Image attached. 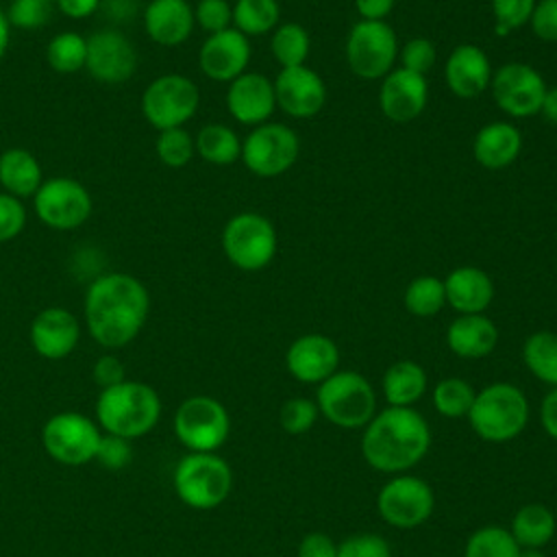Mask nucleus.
Instances as JSON below:
<instances>
[{"label":"nucleus","instance_id":"4","mask_svg":"<svg viewBox=\"0 0 557 557\" xmlns=\"http://www.w3.org/2000/svg\"><path fill=\"white\" fill-rule=\"evenodd\" d=\"M529 418L524 394L511 383H492L483 387L468 411L470 426L485 442H507L516 437Z\"/></svg>","mask_w":557,"mask_h":557},{"label":"nucleus","instance_id":"1","mask_svg":"<svg viewBox=\"0 0 557 557\" xmlns=\"http://www.w3.org/2000/svg\"><path fill=\"white\" fill-rule=\"evenodd\" d=\"M150 294L146 285L128 272H104L96 276L83 302L87 331L102 348L131 344L146 324Z\"/></svg>","mask_w":557,"mask_h":557},{"label":"nucleus","instance_id":"53","mask_svg":"<svg viewBox=\"0 0 557 557\" xmlns=\"http://www.w3.org/2000/svg\"><path fill=\"white\" fill-rule=\"evenodd\" d=\"M396 0H355V9L361 15V20H374V22H385Z\"/></svg>","mask_w":557,"mask_h":557},{"label":"nucleus","instance_id":"2","mask_svg":"<svg viewBox=\"0 0 557 557\" xmlns=\"http://www.w3.org/2000/svg\"><path fill=\"white\" fill-rule=\"evenodd\" d=\"M426 420L411 407H387L368 422L361 437L366 461L381 472H398L416 466L429 450Z\"/></svg>","mask_w":557,"mask_h":557},{"label":"nucleus","instance_id":"41","mask_svg":"<svg viewBox=\"0 0 557 557\" xmlns=\"http://www.w3.org/2000/svg\"><path fill=\"white\" fill-rule=\"evenodd\" d=\"M398 59H400V67L424 76L435 65L437 50L431 39L413 37V39L405 41L403 48H398Z\"/></svg>","mask_w":557,"mask_h":557},{"label":"nucleus","instance_id":"15","mask_svg":"<svg viewBox=\"0 0 557 557\" xmlns=\"http://www.w3.org/2000/svg\"><path fill=\"white\" fill-rule=\"evenodd\" d=\"M85 70L102 85L126 83L137 70V50L117 28H100L87 37Z\"/></svg>","mask_w":557,"mask_h":557},{"label":"nucleus","instance_id":"48","mask_svg":"<svg viewBox=\"0 0 557 557\" xmlns=\"http://www.w3.org/2000/svg\"><path fill=\"white\" fill-rule=\"evenodd\" d=\"M533 33L544 41H557V0H540L529 20Z\"/></svg>","mask_w":557,"mask_h":557},{"label":"nucleus","instance_id":"54","mask_svg":"<svg viewBox=\"0 0 557 557\" xmlns=\"http://www.w3.org/2000/svg\"><path fill=\"white\" fill-rule=\"evenodd\" d=\"M540 420H542V426L544 431L557 440V387L550 389L544 400H542V407H540Z\"/></svg>","mask_w":557,"mask_h":557},{"label":"nucleus","instance_id":"51","mask_svg":"<svg viewBox=\"0 0 557 557\" xmlns=\"http://www.w3.org/2000/svg\"><path fill=\"white\" fill-rule=\"evenodd\" d=\"M102 15L115 24L128 22L137 13V0H100Z\"/></svg>","mask_w":557,"mask_h":557},{"label":"nucleus","instance_id":"36","mask_svg":"<svg viewBox=\"0 0 557 557\" xmlns=\"http://www.w3.org/2000/svg\"><path fill=\"white\" fill-rule=\"evenodd\" d=\"M446 302L444 281L433 274L416 276L405 289V307L418 318L435 315Z\"/></svg>","mask_w":557,"mask_h":557},{"label":"nucleus","instance_id":"47","mask_svg":"<svg viewBox=\"0 0 557 557\" xmlns=\"http://www.w3.org/2000/svg\"><path fill=\"white\" fill-rule=\"evenodd\" d=\"M337 557H392L389 544L374 533L350 535L337 546Z\"/></svg>","mask_w":557,"mask_h":557},{"label":"nucleus","instance_id":"56","mask_svg":"<svg viewBox=\"0 0 557 557\" xmlns=\"http://www.w3.org/2000/svg\"><path fill=\"white\" fill-rule=\"evenodd\" d=\"M9 41H11V24H9L7 11L0 9V61H2L4 54H7Z\"/></svg>","mask_w":557,"mask_h":557},{"label":"nucleus","instance_id":"19","mask_svg":"<svg viewBox=\"0 0 557 557\" xmlns=\"http://www.w3.org/2000/svg\"><path fill=\"white\" fill-rule=\"evenodd\" d=\"M426 102L429 85L422 74L394 67L387 76L381 78L379 107L387 120L400 124L411 122L426 109Z\"/></svg>","mask_w":557,"mask_h":557},{"label":"nucleus","instance_id":"22","mask_svg":"<svg viewBox=\"0 0 557 557\" xmlns=\"http://www.w3.org/2000/svg\"><path fill=\"white\" fill-rule=\"evenodd\" d=\"M287 370L302 383H322L339 366L337 344L320 333H307L292 342L285 355Z\"/></svg>","mask_w":557,"mask_h":557},{"label":"nucleus","instance_id":"14","mask_svg":"<svg viewBox=\"0 0 557 557\" xmlns=\"http://www.w3.org/2000/svg\"><path fill=\"white\" fill-rule=\"evenodd\" d=\"M490 89L500 111L511 117H529L540 113L548 87L535 67L522 61H509L492 74Z\"/></svg>","mask_w":557,"mask_h":557},{"label":"nucleus","instance_id":"25","mask_svg":"<svg viewBox=\"0 0 557 557\" xmlns=\"http://www.w3.org/2000/svg\"><path fill=\"white\" fill-rule=\"evenodd\" d=\"M446 302L459 313H483L494 298L490 274L476 265H459L444 278Z\"/></svg>","mask_w":557,"mask_h":557},{"label":"nucleus","instance_id":"50","mask_svg":"<svg viewBox=\"0 0 557 557\" xmlns=\"http://www.w3.org/2000/svg\"><path fill=\"white\" fill-rule=\"evenodd\" d=\"M298 557H337V546L324 533H309L298 546Z\"/></svg>","mask_w":557,"mask_h":557},{"label":"nucleus","instance_id":"46","mask_svg":"<svg viewBox=\"0 0 557 557\" xmlns=\"http://www.w3.org/2000/svg\"><path fill=\"white\" fill-rule=\"evenodd\" d=\"M26 226V207L20 198L0 191V244L15 239Z\"/></svg>","mask_w":557,"mask_h":557},{"label":"nucleus","instance_id":"42","mask_svg":"<svg viewBox=\"0 0 557 557\" xmlns=\"http://www.w3.org/2000/svg\"><path fill=\"white\" fill-rule=\"evenodd\" d=\"M194 22L209 35L226 30L233 24V7L226 0H198Z\"/></svg>","mask_w":557,"mask_h":557},{"label":"nucleus","instance_id":"20","mask_svg":"<svg viewBox=\"0 0 557 557\" xmlns=\"http://www.w3.org/2000/svg\"><path fill=\"white\" fill-rule=\"evenodd\" d=\"M28 339L39 357L65 359L81 339V324L65 307H46L33 318Z\"/></svg>","mask_w":557,"mask_h":557},{"label":"nucleus","instance_id":"43","mask_svg":"<svg viewBox=\"0 0 557 557\" xmlns=\"http://www.w3.org/2000/svg\"><path fill=\"white\" fill-rule=\"evenodd\" d=\"M133 459V446L131 440L117 437V435H102L94 461H98L104 470H124Z\"/></svg>","mask_w":557,"mask_h":557},{"label":"nucleus","instance_id":"34","mask_svg":"<svg viewBox=\"0 0 557 557\" xmlns=\"http://www.w3.org/2000/svg\"><path fill=\"white\" fill-rule=\"evenodd\" d=\"M270 50L281 67L305 65L311 50L309 33L296 22H283L272 30Z\"/></svg>","mask_w":557,"mask_h":557},{"label":"nucleus","instance_id":"13","mask_svg":"<svg viewBox=\"0 0 557 557\" xmlns=\"http://www.w3.org/2000/svg\"><path fill=\"white\" fill-rule=\"evenodd\" d=\"M300 141L289 126L281 122H265L246 135L239 159L252 174L272 178L287 172L296 163Z\"/></svg>","mask_w":557,"mask_h":557},{"label":"nucleus","instance_id":"29","mask_svg":"<svg viewBox=\"0 0 557 557\" xmlns=\"http://www.w3.org/2000/svg\"><path fill=\"white\" fill-rule=\"evenodd\" d=\"M426 389V372L416 361H396L383 376V392L389 407H409Z\"/></svg>","mask_w":557,"mask_h":557},{"label":"nucleus","instance_id":"31","mask_svg":"<svg viewBox=\"0 0 557 557\" xmlns=\"http://www.w3.org/2000/svg\"><path fill=\"white\" fill-rule=\"evenodd\" d=\"M196 152L213 165H231L242 157V139L226 124H207L198 131Z\"/></svg>","mask_w":557,"mask_h":557},{"label":"nucleus","instance_id":"8","mask_svg":"<svg viewBox=\"0 0 557 557\" xmlns=\"http://www.w3.org/2000/svg\"><path fill=\"white\" fill-rule=\"evenodd\" d=\"M200 104L198 85L185 74H161L141 94V113L157 131L178 128L189 122Z\"/></svg>","mask_w":557,"mask_h":557},{"label":"nucleus","instance_id":"7","mask_svg":"<svg viewBox=\"0 0 557 557\" xmlns=\"http://www.w3.org/2000/svg\"><path fill=\"white\" fill-rule=\"evenodd\" d=\"M222 250L244 272L263 270L276 255L274 224L255 211L237 213L224 224Z\"/></svg>","mask_w":557,"mask_h":557},{"label":"nucleus","instance_id":"11","mask_svg":"<svg viewBox=\"0 0 557 557\" xmlns=\"http://www.w3.org/2000/svg\"><path fill=\"white\" fill-rule=\"evenodd\" d=\"M100 429L91 418L78 411H61L46 420L41 429V444L46 453L63 466H83L94 461Z\"/></svg>","mask_w":557,"mask_h":557},{"label":"nucleus","instance_id":"3","mask_svg":"<svg viewBox=\"0 0 557 557\" xmlns=\"http://www.w3.org/2000/svg\"><path fill=\"white\" fill-rule=\"evenodd\" d=\"M96 418L104 433L137 440L157 426L161 418V398L148 383L124 379L117 385L100 389Z\"/></svg>","mask_w":557,"mask_h":557},{"label":"nucleus","instance_id":"40","mask_svg":"<svg viewBox=\"0 0 557 557\" xmlns=\"http://www.w3.org/2000/svg\"><path fill=\"white\" fill-rule=\"evenodd\" d=\"M52 9L54 0H11L7 17L11 28L37 30L50 22Z\"/></svg>","mask_w":557,"mask_h":557},{"label":"nucleus","instance_id":"39","mask_svg":"<svg viewBox=\"0 0 557 557\" xmlns=\"http://www.w3.org/2000/svg\"><path fill=\"white\" fill-rule=\"evenodd\" d=\"M154 150L163 165L178 170L191 161V157L196 154V144H194V137L183 126H178V128L159 131Z\"/></svg>","mask_w":557,"mask_h":557},{"label":"nucleus","instance_id":"23","mask_svg":"<svg viewBox=\"0 0 557 557\" xmlns=\"http://www.w3.org/2000/svg\"><path fill=\"white\" fill-rule=\"evenodd\" d=\"M492 65L487 54L474 44H459L446 59L444 76L448 89L463 100L476 98L492 83Z\"/></svg>","mask_w":557,"mask_h":557},{"label":"nucleus","instance_id":"21","mask_svg":"<svg viewBox=\"0 0 557 557\" xmlns=\"http://www.w3.org/2000/svg\"><path fill=\"white\" fill-rule=\"evenodd\" d=\"M276 107L274 85L265 74L244 72L228 83L226 109L244 126L265 124Z\"/></svg>","mask_w":557,"mask_h":557},{"label":"nucleus","instance_id":"35","mask_svg":"<svg viewBox=\"0 0 557 557\" xmlns=\"http://www.w3.org/2000/svg\"><path fill=\"white\" fill-rule=\"evenodd\" d=\"M46 61L59 74H74L85 67L87 39L81 33H57L46 46Z\"/></svg>","mask_w":557,"mask_h":557},{"label":"nucleus","instance_id":"49","mask_svg":"<svg viewBox=\"0 0 557 557\" xmlns=\"http://www.w3.org/2000/svg\"><path fill=\"white\" fill-rule=\"evenodd\" d=\"M94 381L100 389H107L111 385H117L126 379V372H124V363L115 357V355H102L96 359L94 363Z\"/></svg>","mask_w":557,"mask_h":557},{"label":"nucleus","instance_id":"38","mask_svg":"<svg viewBox=\"0 0 557 557\" xmlns=\"http://www.w3.org/2000/svg\"><path fill=\"white\" fill-rule=\"evenodd\" d=\"M474 389L463 379H444L433 389V405L446 418L468 416L474 403Z\"/></svg>","mask_w":557,"mask_h":557},{"label":"nucleus","instance_id":"27","mask_svg":"<svg viewBox=\"0 0 557 557\" xmlns=\"http://www.w3.org/2000/svg\"><path fill=\"white\" fill-rule=\"evenodd\" d=\"M498 329L483 313H461L446 331L448 348L463 359H479L496 348Z\"/></svg>","mask_w":557,"mask_h":557},{"label":"nucleus","instance_id":"9","mask_svg":"<svg viewBox=\"0 0 557 557\" xmlns=\"http://www.w3.org/2000/svg\"><path fill=\"white\" fill-rule=\"evenodd\" d=\"M398 57V39L387 22L359 20L346 39V61L357 78L374 81L394 70Z\"/></svg>","mask_w":557,"mask_h":557},{"label":"nucleus","instance_id":"24","mask_svg":"<svg viewBox=\"0 0 557 557\" xmlns=\"http://www.w3.org/2000/svg\"><path fill=\"white\" fill-rule=\"evenodd\" d=\"M194 26V7L187 0H150L144 9L146 35L163 48L185 44Z\"/></svg>","mask_w":557,"mask_h":557},{"label":"nucleus","instance_id":"45","mask_svg":"<svg viewBox=\"0 0 557 557\" xmlns=\"http://www.w3.org/2000/svg\"><path fill=\"white\" fill-rule=\"evenodd\" d=\"M535 2L537 0H492V13L496 20V26H503L509 33L527 26L535 9Z\"/></svg>","mask_w":557,"mask_h":557},{"label":"nucleus","instance_id":"32","mask_svg":"<svg viewBox=\"0 0 557 557\" xmlns=\"http://www.w3.org/2000/svg\"><path fill=\"white\" fill-rule=\"evenodd\" d=\"M281 7L276 0H237L233 4V28L246 37L272 33L278 26Z\"/></svg>","mask_w":557,"mask_h":557},{"label":"nucleus","instance_id":"5","mask_svg":"<svg viewBox=\"0 0 557 557\" xmlns=\"http://www.w3.org/2000/svg\"><path fill=\"white\" fill-rule=\"evenodd\" d=\"M233 472L213 453H189L174 468V492L191 509H213L228 496Z\"/></svg>","mask_w":557,"mask_h":557},{"label":"nucleus","instance_id":"33","mask_svg":"<svg viewBox=\"0 0 557 557\" xmlns=\"http://www.w3.org/2000/svg\"><path fill=\"white\" fill-rule=\"evenodd\" d=\"M524 366L544 383L557 387V333L537 331L522 346Z\"/></svg>","mask_w":557,"mask_h":557},{"label":"nucleus","instance_id":"52","mask_svg":"<svg viewBox=\"0 0 557 557\" xmlns=\"http://www.w3.org/2000/svg\"><path fill=\"white\" fill-rule=\"evenodd\" d=\"M54 7L70 20H85L100 9V0H54Z\"/></svg>","mask_w":557,"mask_h":557},{"label":"nucleus","instance_id":"57","mask_svg":"<svg viewBox=\"0 0 557 557\" xmlns=\"http://www.w3.org/2000/svg\"><path fill=\"white\" fill-rule=\"evenodd\" d=\"M518 557H544V555H542L537 548H527L524 553L520 550V555H518Z\"/></svg>","mask_w":557,"mask_h":557},{"label":"nucleus","instance_id":"44","mask_svg":"<svg viewBox=\"0 0 557 557\" xmlns=\"http://www.w3.org/2000/svg\"><path fill=\"white\" fill-rule=\"evenodd\" d=\"M318 418V405L307 398H292L281 409V426L292 433L300 435L313 426Z\"/></svg>","mask_w":557,"mask_h":557},{"label":"nucleus","instance_id":"16","mask_svg":"<svg viewBox=\"0 0 557 557\" xmlns=\"http://www.w3.org/2000/svg\"><path fill=\"white\" fill-rule=\"evenodd\" d=\"M376 505L381 518L392 527L413 529L431 516L433 492L426 481L405 474L392 479L381 487Z\"/></svg>","mask_w":557,"mask_h":557},{"label":"nucleus","instance_id":"37","mask_svg":"<svg viewBox=\"0 0 557 557\" xmlns=\"http://www.w3.org/2000/svg\"><path fill=\"white\" fill-rule=\"evenodd\" d=\"M520 546L511 531L503 527H483L466 544V557H518Z\"/></svg>","mask_w":557,"mask_h":557},{"label":"nucleus","instance_id":"28","mask_svg":"<svg viewBox=\"0 0 557 557\" xmlns=\"http://www.w3.org/2000/svg\"><path fill=\"white\" fill-rule=\"evenodd\" d=\"M44 183L37 157L26 148H7L0 152V185L15 198L35 196Z\"/></svg>","mask_w":557,"mask_h":557},{"label":"nucleus","instance_id":"55","mask_svg":"<svg viewBox=\"0 0 557 557\" xmlns=\"http://www.w3.org/2000/svg\"><path fill=\"white\" fill-rule=\"evenodd\" d=\"M540 115H542L546 122H550L553 126H557V85L546 89L544 100H542V107H540Z\"/></svg>","mask_w":557,"mask_h":557},{"label":"nucleus","instance_id":"30","mask_svg":"<svg viewBox=\"0 0 557 557\" xmlns=\"http://www.w3.org/2000/svg\"><path fill=\"white\" fill-rule=\"evenodd\" d=\"M553 533H555V516L553 511H548V507L540 503H531L516 511L511 522V535L518 542V546L540 548L550 542Z\"/></svg>","mask_w":557,"mask_h":557},{"label":"nucleus","instance_id":"6","mask_svg":"<svg viewBox=\"0 0 557 557\" xmlns=\"http://www.w3.org/2000/svg\"><path fill=\"white\" fill-rule=\"evenodd\" d=\"M376 396L366 376L342 370L333 372L318 387V409L324 418L344 429H357L374 418Z\"/></svg>","mask_w":557,"mask_h":557},{"label":"nucleus","instance_id":"10","mask_svg":"<svg viewBox=\"0 0 557 557\" xmlns=\"http://www.w3.org/2000/svg\"><path fill=\"white\" fill-rule=\"evenodd\" d=\"M228 429L224 405L211 396L185 398L174 416V433L191 453H213L226 442Z\"/></svg>","mask_w":557,"mask_h":557},{"label":"nucleus","instance_id":"26","mask_svg":"<svg viewBox=\"0 0 557 557\" xmlns=\"http://www.w3.org/2000/svg\"><path fill=\"white\" fill-rule=\"evenodd\" d=\"M522 150V135L509 122H490L479 128L472 141V154L485 170L509 168Z\"/></svg>","mask_w":557,"mask_h":557},{"label":"nucleus","instance_id":"18","mask_svg":"<svg viewBox=\"0 0 557 557\" xmlns=\"http://www.w3.org/2000/svg\"><path fill=\"white\" fill-rule=\"evenodd\" d=\"M250 61V44L237 28H226L209 35L198 52L202 74L215 83H231L246 72Z\"/></svg>","mask_w":557,"mask_h":557},{"label":"nucleus","instance_id":"17","mask_svg":"<svg viewBox=\"0 0 557 557\" xmlns=\"http://www.w3.org/2000/svg\"><path fill=\"white\" fill-rule=\"evenodd\" d=\"M272 85L276 107H281L289 117L296 120L318 115L326 102V85L322 76L307 65L281 67Z\"/></svg>","mask_w":557,"mask_h":557},{"label":"nucleus","instance_id":"12","mask_svg":"<svg viewBox=\"0 0 557 557\" xmlns=\"http://www.w3.org/2000/svg\"><path fill=\"white\" fill-rule=\"evenodd\" d=\"M33 198L39 222L54 231H74L83 226L94 207L87 187L70 176L46 178Z\"/></svg>","mask_w":557,"mask_h":557}]
</instances>
